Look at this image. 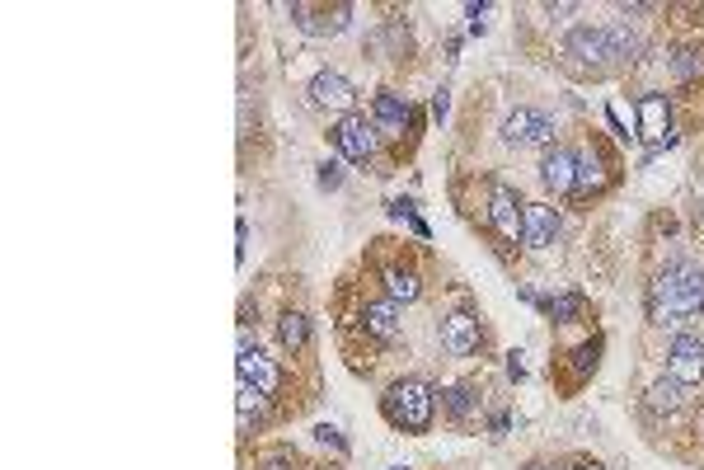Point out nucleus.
I'll use <instances>...</instances> for the list:
<instances>
[{
  "mask_svg": "<svg viewBox=\"0 0 704 470\" xmlns=\"http://www.w3.org/2000/svg\"><path fill=\"white\" fill-rule=\"evenodd\" d=\"M559 235V212L550 203H526L521 207V245L526 250H545Z\"/></svg>",
  "mask_w": 704,
  "mask_h": 470,
  "instance_id": "nucleus-11",
  "label": "nucleus"
},
{
  "mask_svg": "<svg viewBox=\"0 0 704 470\" xmlns=\"http://www.w3.org/2000/svg\"><path fill=\"white\" fill-rule=\"evenodd\" d=\"M362 325H367L381 344H395L399 339V306L395 301H371L367 311H362Z\"/></svg>",
  "mask_w": 704,
  "mask_h": 470,
  "instance_id": "nucleus-17",
  "label": "nucleus"
},
{
  "mask_svg": "<svg viewBox=\"0 0 704 470\" xmlns=\"http://www.w3.org/2000/svg\"><path fill=\"white\" fill-rule=\"evenodd\" d=\"M606 184H611V174H606L597 151H578V184H573V198H592V193H601Z\"/></svg>",
  "mask_w": 704,
  "mask_h": 470,
  "instance_id": "nucleus-16",
  "label": "nucleus"
},
{
  "mask_svg": "<svg viewBox=\"0 0 704 470\" xmlns=\"http://www.w3.org/2000/svg\"><path fill=\"white\" fill-rule=\"evenodd\" d=\"M446 109H451V94L437 90V94H432V113H437V118H446Z\"/></svg>",
  "mask_w": 704,
  "mask_h": 470,
  "instance_id": "nucleus-31",
  "label": "nucleus"
},
{
  "mask_svg": "<svg viewBox=\"0 0 704 470\" xmlns=\"http://www.w3.org/2000/svg\"><path fill=\"white\" fill-rule=\"evenodd\" d=\"M597 358H601V344L592 339V344H582L578 353H573V372L587 376V372H597Z\"/></svg>",
  "mask_w": 704,
  "mask_h": 470,
  "instance_id": "nucleus-26",
  "label": "nucleus"
},
{
  "mask_svg": "<svg viewBox=\"0 0 704 470\" xmlns=\"http://www.w3.org/2000/svg\"><path fill=\"white\" fill-rule=\"evenodd\" d=\"M573 470H601V466H597V461H582V466H573Z\"/></svg>",
  "mask_w": 704,
  "mask_h": 470,
  "instance_id": "nucleus-34",
  "label": "nucleus"
},
{
  "mask_svg": "<svg viewBox=\"0 0 704 470\" xmlns=\"http://www.w3.org/2000/svg\"><path fill=\"white\" fill-rule=\"evenodd\" d=\"M385 292H390V301H418L423 297V282H418V273H409V268H385Z\"/></svg>",
  "mask_w": 704,
  "mask_h": 470,
  "instance_id": "nucleus-19",
  "label": "nucleus"
},
{
  "mask_svg": "<svg viewBox=\"0 0 704 470\" xmlns=\"http://www.w3.org/2000/svg\"><path fill=\"white\" fill-rule=\"evenodd\" d=\"M470 409H475V391L470 386H451L446 391V414L451 419H470Z\"/></svg>",
  "mask_w": 704,
  "mask_h": 470,
  "instance_id": "nucleus-25",
  "label": "nucleus"
},
{
  "mask_svg": "<svg viewBox=\"0 0 704 470\" xmlns=\"http://www.w3.org/2000/svg\"><path fill=\"white\" fill-rule=\"evenodd\" d=\"M648 405L667 409V414H672V409L686 405V386H681V381H672V376H667V381H653V386H648Z\"/></svg>",
  "mask_w": 704,
  "mask_h": 470,
  "instance_id": "nucleus-22",
  "label": "nucleus"
},
{
  "mask_svg": "<svg viewBox=\"0 0 704 470\" xmlns=\"http://www.w3.org/2000/svg\"><path fill=\"white\" fill-rule=\"evenodd\" d=\"M385 419L404 428V433H428L432 428V414H437V391H432L428 381H418V376H404L395 381L381 400Z\"/></svg>",
  "mask_w": 704,
  "mask_h": 470,
  "instance_id": "nucleus-2",
  "label": "nucleus"
},
{
  "mask_svg": "<svg viewBox=\"0 0 704 470\" xmlns=\"http://www.w3.org/2000/svg\"><path fill=\"white\" fill-rule=\"evenodd\" d=\"M442 348L451 353V358H470V353L479 348V320L475 315H465V311L446 315L442 320Z\"/></svg>",
  "mask_w": 704,
  "mask_h": 470,
  "instance_id": "nucleus-14",
  "label": "nucleus"
},
{
  "mask_svg": "<svg viewBox=\"0 0 704 470\" xmlns=\"http://www.w3.org/2000/svg\"><path fill=\"white\" fill-rule=\"evenodd\" d=\"M395 470H404V466H395Z\"/></svg>",
  "mask_w": 704,
  "mask_h": 470,
  "instance_id": "nucleus-36",
  "label": "nucleus"
},
{
  "mask_svg": "<svg viewBox=\"0 0 704 470\" xmlns=\"http://www.w3.org/2000/svg\"><path fill=\"white\" fill-rule=\"evenodd\" d=\"M526 470H559V466H526Z\"/></svg>",
  "mask_w": 704,
  "mask_h": 470,
  "instance_id": "nucleus-35",
  "label": "nucleus"
},
{
  "mask_svg": "<svg viewBox=\"0 0 704 470\" xmlns=\"http://www.w3.org/2000/svg\"><path fill=\"white\" fill-rule=\"evenodd\" d=\"M409 212H414V203H409V198H395V203H390V217H409Z\"/></svg>",
  "mask_w": 704,
  "mask_h": 470,
  "instance_id": "nucleus-32",
  "label": "nucleus"
},
{
  "mask_svg": "<svg viewBox=\"0 0 704 470\" xmlns=\"http://www.w3.org/2000/svg\"><path fill=\"white\" fill-rule=\"evenodd\" d=\"M667 66H672L676 80H690V76H700L704 71V52L700 47H681V52H672V62Z\"/></svg>",
  "mask_w": 704,
  "mask_h": 470,
  "instance_id": "nucleus-24",
  "label": "nucleus"
},
{
  "mask_svg": "<svg viewBox=\"0 0 704 470\" xmlns=\"http://www.w3.org/2000/svg\"><path fill=\"white\" fill-rule=\"evenodd\" d=\"M606 33H611L615 66H629V62H639V57H643V38L629 29V24H606Z\"/></svg>",
  "mask_w": 704,
  "mask_h": 470,
  "instance_id": "nucleus-18",
  "label": "nucleus"
},
{
  "mask_svg": "<svg viewBox=\"0 0 704 470\" xmlns=\"http://www.w3.org/2000/svg\"><path fill=\"white\" fill-rule=\"evenodd\" d=\"M465 15H470V33L489 29V5H465Z\"/></svg>",
  "mask_w": 704,
  "mask_h": 470,
  "instance_id": "nucleus-28",
  "label": "nucleus"
},
{
  "mask_svg": "<svg viewBox=\"0 0 704 470\" xmlns=\"http://www.w3.org/2000/svg\"><path fill=\"white\" fill-rule=\"evenodd\" d=\"M634 123H639V141L648 151H662V146H672L676 132H672V104H667V94L648 90L634 104Z\"/></svg>",
  "mask_w": 704,
  "mask_h": 470,
  "instance_id": "nucleus-4",
  "label": "nucleus"
},
{
  "mask_svg": "<svg viewBox=\"0 0 704 470\" xmlns=\"http://www.w3.org/2000/svg\"><path fill=\"white\" fill-rule=\"evenodd\" d=\"M371 123L381 137H404L409 127H414V109H409V99L395 90H381L376 94V104H371Z\"/></svg>",
  "mask_w": 704,
  "mask_h": 470,
  "instance_id": "nucleus-9",
  "label": "nucleus"
},
{
  "mask_svg": "<svg viewBox=\"0 0 704 470\" xmlns=\"http://www.w3.org/2000/svg\"><path fill=\"white\" fill-rule=\"evenodd\" d=\"M306 94L315 109H334V113H343V118H348L352 99H357V90H352V80L343 76V71H320V76L310 80Z\"/></svg>",
  "mask_w": 704,
  "mask_h": 470,
  "instance_id": "nucleus-10",
  "label": "nucleus"
},
{
  "mask_svg": "<svg viewBox=\"0 0 704 470\" xmlns=\"http://www.w3.org/2000/svg\"><path fill=\"white\" fill-rule=\"evenodd\" d=\"M268 470H287V452H277V456H268Z\"/></svg>",
  "mask_w": 704,
  "mask_h": 470,
  "instance_id": "nucleus-33",
  "label": "nucleus"
},
{
  "mask_svg": "<svg viewBox=\"0 0 704 470\" xmlns=\"http://www.w3.org/2000/svg\"><path fill=\"white\" fill-rule=\"evenodd\" d=\"M315 438L329 442V447H338V452H348V442L338 438V428H329V423H320V428H315Z\"/></svg>",
  "mask_w": 704,
  "mask_h": 470,
  "instance_id": "nucleus-29",
  "label": "nucleus"
},
{
  "mask_svg": "<svg viewBox=\"0 0 704 470\" xmlns=\"http://www.w3.org/2000/svg\"><path fill=\"white\" fill-rule=\"evenodd\" d=\"M564 57L578 71H592V76H601V71H611L615 57H611V33L606 29H592V24H582V29H573L564 38Z\"/></svg>",
  "mask_w": 704,
  "mask_h": 470,
  "instance_id": "nucleus-3",
  "label": "nucleus"
},
{
  "mask_svg": "<svg viewBox=\"0 0 704 470\" xmlns=\"http://www.w3.org/2000/svg\"><path fill=\"white\" fill-rule=\"evenodd\" d=\"M240 381L259 386L263 395H277L282 391V367H277L273 358H263L259 348H245V353H240Z\"/></svg>",
  "mask_w": 704,
  "mask_h": 470,
  "instance_id": "nucleus-15",
  "label": "nucleus"
},
{
  "mask_svg": "<svg viewBox=\"0 0 704 470\" xmlns=\"http://www.w3.org/2000/svg\"><path fill=\"white\" fill-rule=\"evenodd\" d=\"M503 141H507V146H550V141H554V118H550V113H540V109L507 113Z\"/></svg>",
  "mask_w": 704,
  "mask_h": 470,
  "instance_id": "nucleus-8",
  "label": "nucleus"
},
{
  "mask_svg": "<svg viewBox=\"0 0 704 470\" xmlns=\"http://www.w3.org/2000/svg\"><path fill=\"white\" fill-rule=\"evenodd\" d=\"M235 400H240V433H249L254 423L263 419V405H268V395L259 391V386H249V381H240V391H235Z\"/></svg>",
  "mask_w": 704,
  "mask_h": 470,
  "instance_id": "nucleus-21",
  "label": "nucleus"
},
{
  "mask_svg": "<svg viewBox=\"0 0 704 470\" xmlns=\"http://www.w3.org/2000/svg\"><path fill=\"white\" fill-rule=\"evenodd\" d=\"M315 184L324 188V193H334V188H343V165L338 160H324L320 174H315Z\"/></svg>",
  "mask_w": 704,
  "mask_h": 470,
  "instance_id": "nucleus-27",
  "label": "nucleus"
},
{
  "mask_svg": "<svg viewBox=\"0 0 704 470\" xmlns=\"http://www.w3.org/2000/svg\"><path fill=\"white\" fill-rule=\"evenodd\" d=\"M540 184L550 188L554 198L573 193V184H578V151H568V146H554L550 156L540 160Z\"/></svg>",
  "mask_w": 704,
  "mask_h": 470,
  "instance_id": "nucleus-13",
  "label": "nucleus"
},
{
  "mask_svg": "<svg viewBox=\"0 0 704 470\" xmlns=\"http://www.w3.org/2000/svg\"><path fill=\"white\" fill-rule=\"evenodd\" d=\"M507 376H512V381H521V376H526V362H521V353H507Z\"/></svg>",
  "mask_w": 704,
  "mask_h": 470,
  "instance_id": "nucleus-30",
  "label": "nucleus"
},
{
  "mask_svg": "<svg viewBox=\"0 0 704 470\" xmlns=\"http://www.w3.org/2000/svg\"><path fill=\"white\" fill-rule=\"evenodd\" d=\"M521 198H517V188H507V184H493L489 193V221H493V231L503 235V240H521Z\"/></svg>",
  "mask_w": 704,
  "mask_h": 470,
  "instance_id": "nucleus-12",
  "label": "nucleus"
},
{
  "mask_svg": "<svg viewBox=\"0 0 704 470\" xmlns=\"http://www.w3.org/2000/svg\"><path fill=\"white\" fill-rule=\"evenodd\" d=\"M667 376L681 381V386H700L704 381V339L695 334H676L672 348H667Z\"/></svg>",
  "mask_w": 704,
  "mask_h": 470,
  "instance_id": "nucleus-7",
  "label": "nucleus"
},
{
  "mask_svg": "<svg viewBox=\"0 0 704 470\" xmlns=\"http://www.w3.org/2000/svg\"><path fill=\"white\" fill-rule=\"evenodd\" d=\"M334 146L343 160L367 165V160H376V151H381V132H376V123H371L367 113H348V118H338V127H334Z\"/></svg>",
  "mask_w": 704,
  "mask_h": 470,
  "instance_id": "nucleus-5",
  "label": "nucleus"
},
{
  "mask_svg": "<svg viewBox=\"0 0 704 470\" xmlns=\"http://www.w3.org/2000/svg\"><path fill=\"white\" fill-rule=\"evenodd\" d=\"M648 306H653L658 325H686V320H695L704 311V268L690 264V259L667 264L658 273V282H653Z\"/></svg>",
  "mask_w": 704,
  "mask_h": 470,
  "instance_id": "nucleus-1",
  "label": "nucleus"
},
{
  "mask_svg": "<svg viewBox=\"0 0 704 470\" xmlns=\"http://www.w3.org/2000/svg\"><path fill=\"white\" fill-rule=\"evenodd\" d=\"M540 311L550 315V320H559V325H573V320H582V311H587V297H582V292H564V297L540 301Z\"/></svg>",
  "mask_w": 704,
  "mask_h": 470,
  "instance_id": "nucleus-20",
  "label": "nucleus"
},
{
  "mask_svg": "<svg viewBox=\"0 0 704 470\" xmlns=\"http://www.w3.org/2000/svg\"><path fill=\"white\" fill-rule=\"evenodd\" d=\"M291 19H296V29L306 33V38H338V33L348 29L352 19V5H287Z\"/></svg>",
  "mask_w": 704,
  "mask_h": 470,
  "instance_id": "nucleus-6",
  "label": "nucleus"
},
{
  "mask_svg": "<svg viewBox=\"0 0 704 470\" xmlns=\"http://www.w3.org/2000/svg\"><path fill=\"white\" fill-rule=\"evenodd\" d=\"M282 344L291 348V353H301V348L310 344V320L301 311H287L282 315Z\"/></svg>",
  "mask_w": 704,
  "mask_h": 470,
  "instance_id": "nucleus-23",
  "label": "nucleus"
}]
</instances>
